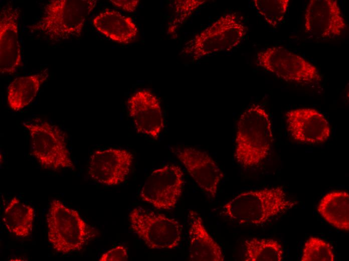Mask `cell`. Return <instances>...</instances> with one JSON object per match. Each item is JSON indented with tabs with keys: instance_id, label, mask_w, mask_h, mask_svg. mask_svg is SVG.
<instances>
[{
	"instance_id": "6da1fadb",
	"label": "cell",
	"mask_w": 349,
	"mask_h": 261,
	"mask_svg": "<svg viewBox=\"0 0 349 261\" xmlns=\"http://www.w3.org/2000/svg\"><path fill=\"white\" fill-rule=\"evenodd\" d=\"M273 141L268 113L260 105L254 104L241 114L238 121L234 158L244 168L258 166L269 156Z\"/></svg>"
},
{
	"instance_id": "7a4b0ae2",
	"label": "cell",
	"mask_w": 349,
	"mask_h": 261,
	"mask_svg": "<svg viewBox=\"0 0 349 261\" xmlns=\"http://www.w3.org/2000/svg\"><path fill=\"white\" fill-rule=\"evenodd\" d=\"M297 204L281 187L242 192L226 203L223 213L241 224L260 225Z\"/></svg>"
},
{
	"instance_id": "3957f363",
	"label": "cell",
	"mask_w": 349,
	"mask_h": 261,
	"mask_svg": "<svg viewBox=\"0 0 349 261\" xmlns=\"http://www.w3.org/2000/svg\"><path fill=\"white\" fill-rule=\"evenodd\" d=\"M97 3V0L49 1L39 21L28 28L54 42L79 38L87 17Z\"/></svg>"
},
{
	"instance_id": "277c9868",
	"label": "cell",
	"mask_w": 349,
	"mask_h": 261,
	"mask_svg": "<svg viewBox=\"0 0 349 261\" xmlns=\"http://www.w3.org/2000/svg\"><path fill=\"white\" fill-rule=\"evenodd\" d=\"M46 220L49 241L59 253L81 250L98 234L76 210L58 199L51 202Z\"/></svg>"
},
{
	"instance_id": "5b68a950",
	"label": "cell",
	"mask_w": 349,
	"mask_h": 261,
	"mask_svg": "<svg viewBox=\"0 0 349 261\" xmlns=\"http://www.w3.org/2000/svg\"><path fill=\"white\" fill-rule=\"evenodd\" d=\"M247 31L241 17L234 13H226L187 42L181 54L195 61L229 51L241 43Z\"/></svg>"
},
{
	"instance_id": "8992f818",
	"label": "cell",
	"mask_w": 349,
	"mask_h": 261,
	"mask_svg": "<svg viewBox=\"0 0 349 261\" xmlns=\"http://www.w3.org/2000/svg\"><path fill=\"white\" fill-rule=\"evenodd\" d=\"M30 134L31 154L44 169L74 170L67 145V135L58 125L39 118L23 122Z\"/></svg>"
},
{
	"instance_id": "52a82bcc",
	"label": "cell",
	"mask_w": 349,
	"mask_h": 261,
	"mask_svg": "<svg viewBox=\"0 0 349 261\" xmlns=\"http://www.w3.org/2000/svg\"><path fill=\"white\" fill-rule=\"evenodd\" d=\"M129 219L132 231L150 248L170 249L180 243L182 226L174 218L138 207Z\"/></svg>"
},
{
	"instance_id": "ba28073f",
	"label": "cell",
	"mask_w": 349,
	"mask_h": 261,
	"mask_svg": "<svg viewBox=\"0 0 349 261\" xmlns=\"http://www.w3.org/2000/svg\"><path fill=\"white\" fill-rule=\"evenodd\" d=\"M257 62L260 67L286 81L308 84L321 80L314 65L282 47L260 51L257 54Z\"/></svg>"
},
{
	"instance_id": "9c48e42d",
	"label": "cell",
	"mask_w": 349,
	"mask_h": 261,
	"mask_svg": "<svg viewBox=\"0 0 349 261\" xmlns=\"http://www.w3.org/2000/svg\"><path fill=\"white\" fill-rule=\"evenodd\" d=\"M184 184L182 169L174 164L166 165L150 173L140 190V197L156 209L169 210L177 203Z\"/></svg>"
},
{
	"instance_id": "30bf717a",
	"label": "cell",
	"mask_w": 349,
	"mask_h": 261,
	"mask_svg": "<svg viewBox=\"0 0 349 261\" xmlns=\"http://www.w3.org/2000/svg\"><path fill=\"white\" fill-rule=\"evenodd\" d=\"M133 159V154L125 149L112 148L97 150L90 156L88 173L99 184L118 185L128 177Z\"/></svg>"
},
{
	"instance_id": "8fae6325",
	"label": "cell",
	"mask_w": 349,
	"mask_h": 261,
	"mask_svg": "<svg viewBox=\"0 0 349 261\" xmlns=\"http://www.w3.org/2000/svg\"><path fill=\"white\" fill-rule=\"evenodd\" d=\"M173 153L198 186L210 197H215L223 173L206 152L190 147H176Z\"/></svg>"
},
{
	"instance_id": "7c38bea8",
	"label": "cell",
	"mask_w": 349,
	"mask_h": 261,
	"mask_svg": "<svg viewBox=\"0 0 349 261\" xmlns=\"http://www.w3.org/2000/svg\"><path fill=\"white\" fill-rule=\"evenodd\" d=\"M127 106L137 133L157 140L164 127L158 98L149 90L140 89L128 99Z\"/></svg>"
},
{
	"instance_id": "4fadbf2b",
	"label": "cell",
	"mask_w": 349,
	"mask_h": 261,
	"mask_svg": "<svg viewBox=\"0 0 349 261\" xmlns=\"http://www.w3.org/2000/svg\"><path fill=\"white\" fill-rule=\"evenodd\" d=\"M20 11L11 3L0 12V72L12 74L23 66L19 30Z\"/></svg>"
},
{
	"instance_id": "5bb4252c",
	"label": "cell",
	"mask_w": 349,
	"mask_h": 261,
	"mask_svg": "<svg viewBox=\"0 0 349 261\" xmlns=\"http://www.w3.org/2000/svg\"><path fill=\"white\" fill-rule=\"evenodd\" d=\"M305 32L321 38L340 36L345 21L335 0H311L304 15Z\"/></svg>"
},
{
	"instance_id": "9a60e30c",
	"label": "cell",
	"mask_w": 349,
	"mask_h": 261,
	"mask_svg": "<svg viewBox=\"0 0 349 261\" xmlns=\"http://www.w3.org/2000/svg\"><path fill=\"white\" fill-rule=\"evenodd\" d=\"M287 129L296 141L315 144L325 142L331 129L322 113L312 108H298L286 113Z\"/></svg>"
},
{
	"instance_id": "2e32d148",
	"label": "cell",
	"mask_w": 349,
	"mask_h": 261,
	"mask_svg": "<svg viewBox=\"0 0 349 261\" xmlns=\"http://www.w3.org/2000/svg\"><path fill=\"white\" fill-rule=\"evenodd\" d=\"M189 258L192 261H223L220 246L207 230L199 213L190 210L188 213Z\"/></svg>"
},
{
	"instance_id": "e0dca14e",
	"label": "cell",
	"mask_w": 349,
	"mask_h": 261,
	"mask_svg": "<svg viewBox=\"0 0 349 261\" xmlns=\"http://www.w3.org/2000/svg\"><path fill=\"white\" fill-rule=\"evenodd\" d=\"M95 29L115 42L127 44L137 36L138 28L132 19L114 10L106 9L93 20Z\"/></svg>"
},
{
	"instance_id": "ac0fdd59",
	"label": "cell",
	"mask_w": 349,
	"mask_h": 261,
	"mask_svg": "<svg viewBox=\"0 0 349 261\" xmlns=\"http://www.w3.org/2000/svg\"><path fill=\"white\" fill-rule=\"evenodd\" d=\"M48 69L41 72L16 78L9 85L7 101L10 107L15 111L28 106L36 97L41 85L47 80Z\"/></svg>"
},
{
	"instance_id": "d6986e66",
	"label": "cell",
	"mask_w": 349,
	"mask_h": 261,
	"mask_svg": "<svg viewBox=\"0 0 349 261\" xmlns=\"http://www.w3.org/2000/svg\"><path fill=\"white\" fill-rule=\"evenodd\" d=\"M320 215L333 227L345 231L349 230V195L336 191L325 194L317 207Z\"/></svg>"
},
{
	"instance_id": "ffe728a7",
	"label": "cell",
	"mask_w": 349,
	"mask_h": 261,
	"mask_svg": "<svg viewBox=\"0 0 349 261\" xmlns=\"http://www.w3.org/2000/svg\"><path fill=\"white\" fill-rule=\"evenodd\" d=\"M34 217V209L14 197L5 209L3 221L10 232L19 237H25L32 232Z\"/></svg>"
},
{
	"instance_id": "44dd1931",
	"label": "cell",
	"mask_w": 349,
	"mask_h": 261,
	"mask_svg": "<svg viewBox=\"0 0 349 261\" xmlns=\"http://www.w3.org/2000/svg\"><path fill=\"white\" fill-rule=\"evenodd\" d=\"M245 261H281L284 250L276 240L253 237L245 240L244 244Z\"/></svg>"
},
{
	"instance_id": "7402d4cb",
	"label": "cell",
	"mask_w": 349,
	"mask_h": 261,
	"mask_svg": "<svg viewBox=\"0 0 349 261\" xmlns=\"http://www.w3.org/2000/svg\"><path fill=\"white\" fill-rule=\"evenodd\" d=\"M257 12L266 22L276 28L283 20L289 6V0H254Z\"/></svg>"
},
{
	"instance_id": "603a6c76",
	"label": "cell",
	"mask_w": 349,
	"mask_h": 261,
	"mask_svg": "<svg viewBox=\"0 0 349 261\" xmlns=\"http://www.w3.org/2000/svg\"><path fill=\"white\" fill-rule=\"evenodd\" d=\"M205 0H176L173 1V15L168 23L167 34L177 33L185 22L205 3Z\"/></svg>"
},
{
	"instance_id": "cb8c5ba5",
	"label": "cell",
	"mask_w": 349,
	"mask_h": 261,
	"mask_svg": "<svg viewBox=\"0 0 349 261\" xmlns=\"http://www.w3.org/2000/svg\"><path fill=\"white\" fill-rule=\"evenodd\" d=\"M334 254L331 245L317 237H310L305 242L300 260L334 261Z\"/></svg>"
},
{
	"instance_id": "d4e9b609",
	"label": "cell",
	"mask_w": 349,
	"mask_h": 261,
	"mask_svg": "<svg viewBox=\"0 0 349 261\" xmlns=\"http://www.w3.org/2000/svg\"><path fill=\"white\" fill-rule=\"evenodd\" d=\"M128 259L127 248L123 245H119L103 253L100 261H125Z\"/></svg>"
},
{
	"instance_id": "484cf974",
	"label": "cell",
	"mask_w": 349,
	"mask_h": 261,
	"mask_svg": "<svg viewBox=\"0 0 349 261\" xmlns=\"http://www.w3.org/2000/svg\"><path fill=\"white\" fill-rule=\"evenodd\" d=\"M110 2L116 7L127 13L134 12L139 3L138 0H111Z\"/></svg>"
}]
</instances>
